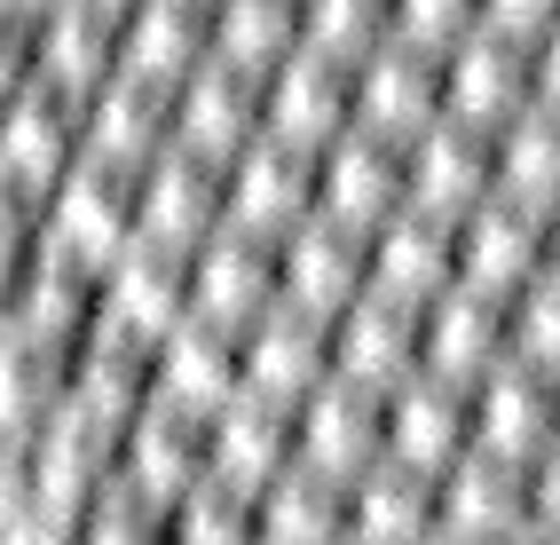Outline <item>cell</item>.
I'll return each mask as SVG.
<instances>
[{"label": "cell", "instance_id": "obj_10", "mask_svg": "<svg viewBox=\"0 0 560 545\" xmlns=\"http://www.w3.org/2000/svg\"><path fill=\"white\" fill-rule=\"evenodd\" d=\"M380 434H387V459L410 466V475H442L458 451H474V411H466V387L458 380H434V372H410L380 395Z\"/></svg>", "mask_w": 560, "mask_h": 545}, {"label": "cell", "instance_id": "obj_41", "mask_svg": "<svg viewBox=\"0 0 560 545\" xmlns=\"http://www.w3.org/2000/svg\"><path fill=\"white\" fill-rule=\"evenodd\" d=\"M427 545H458V537H442V530H434V537H427Z\"/></svg>", "mask_w": 560, "mask_h": 545}, {"label": "cell", "instance_id": "obj_2", "mask_svg": "<svg viewBox=\"0 0 560 545\" xmlns=\"http://www.w3.org/2000/svg\"><path fill=\"white\" fill-rule=\"evenodd\" d=\"M260 127L301 142V151H324L331 135L355 127V63L301 40L284 63L260 71Z\"/></svg>", "mask_w": 560, "mask_h": 545}, {"label": "cell", "instance_id": "obj_6", "mask_svg": "<svg viewBox=\"0 0 560 545\" xmlns=\"http://www.w3.org/2000/svg\"><path fill=\"white\" fill-rule=\"evenodd\" d=\"M466 411H474V451L529 466L545 443H560V380L537 372V363H490L474 387H466Z\"/></svg>", "mask_w": 560, "mask_h": 545}, {"label": "cell", "instance_id": "obj_32", "mask_svg": "<svg viewBox=\"0 0 560 545\" xmlns=\"http://www.w3.org/2000/svg\"><path fill=\"white\" fill-rule=\"evenodd\" d=\"M505 356L513 363H537V372L560 380V277L552 269H537L505 301Z\"/></svg>", "mask_w": 560, "mask_h": 545}, {"label": "cell", "instance_id": "obj_3", "mask_svg": "<svg viewBox=\"0 0 560 545\" xmlns=\"http://www.w3.org/2000/svg\"><path fill=\"white\" fill-rule=\"evenodd\" d=\"M387 459V434H380V387H355V380H316L301 404H292V466H316L331 483H355L363 466Z\"/></svg>", "mask_w": 560, "mask_h": 545}, {"label": "cell", "instance_id": "obj_39", "mask_svg": "<svg viewBox=\"0 0 560 545\" xmlns=\"http://www.w3.org/2000/svg\"><path fill=\"white\" fill-rule=\"evenodd\" d=\"M545 269L560 277V206H545Z\"/></svg>", "mask_w": 560, "mask_h": 545}, {"label": "cell", "instance_id": "obj_30", "mask_svg": "<svg viewBox=\"0 0 560 545\" xmlns=\"http://www.w3.org/2000/svg\"><path fill=\"white\" fill-rule=\"evenodd\" d=\"M301 48V0H213V56L237 71H269Z\"/></svg>", "mask_w": 560, "mask_h": 545}, {"label": "cell", "instance_id": "obj_13", "mask_svg": "<svg viewBox=\"0 0 560 545\" xmlns=\"http://www.w3.org/2000/svg\"><path fill=\"white\" fill-rule=\"evenodd\" d=\"M253 135H260V71L206 56L198 71L174 80V151H198L213 166H230Z\"/></svg>", "mask_w": 560, "mask_h": 545}, {"label": "cell", "instance_id": "obj_11", "mask_svg": "<svg viewBox=\"0 0 560 545\" xmlns=\"http://www.w3.org/2000/svg\"><path fill=\"white\" fill-rule=\"evenodd\" d=\"M331 380V333L308 309H260L237 333V395H269V404H301V395Z\"/></svg>", "mask_w": 560, "mask_h": 545}, {"label": "cell", "instance_id": "obj_29", "mask_svg": "<svg viewBox=\"0 0 560 545\" xmlns=\"http://www.w3.org/2000/svg\"><path fill=\"white\" fill-rule=\"evenodd\" d=\"M490 190L513 206H560V112L529 103L490 135Z\"/></svg>", "mask_w": 560, "mask_h": 545}, {"label": "cell", "instance_id": "obj_23", "mask_svg": "<svg viewBox=\"0 0 560 545\" xmlns=\"http://www.w3.org/2000/svg\"><path fill=\"white\" fill-rule=\"evenodd\" d=\"M174 142V88L142 80V71H110L88 95V151L119 166H151Z\"/></svg>", "mask_w": 560, "mask_h": 545}, {"label": "cell", "instance_id": "obj_16", "mask_svg": "<svg viewBox=\"0 0 560 545\" xmlns=\"http://www.w3.org/2000/svg\"><path fill=\"white\" fill-rule=\"evenodd\" d=\"M442 119V56L410 48V40H380L371 56H355V127L410 142L419 127Z\"/></svg>", "mask_w": 560, "mask_h": 545}, {"label": "cell", "instance_id": "obj_15", "mask_svg": "<svg viewBox=\"0 0 560 545\" xmlns=\"http://www.w3.org/2000/svg\"><path fill=\"white\" fill-rule=\"evenodd\" d=\"M190 316V269H182L174 245L135 237L103 262V333H127V340H159Z\"/></svg>", "mask_w": 560, "mask_h": 545}, {"label": "cell", "instance_id": "obj_18", "mask_svg": "<svg viewBox=\"0 0 560 545\" xmlns=\"http://www.w3.org/2000/svg\"><path fill=\"white\" fill-rule=\"evenodd\" d=\"M529 522V498H521V466L490 459V451H458L434 475V530L458 545H505Z\"/></svg>", "mask_w": 560, "mask_h": 545}, {"label": "cell", "instance_id": "obj_42", "mask_svg": "<svg viewBox=\"0 0 560 545\" xmlns=\"http://www.w3.org/2000/svg\"><path fill=\"white\" fill-rule=\"evenodd\" d=\"M110 9H127V0H110Z\"/></svg>", "mask_w": 560, "mask_h": 545}, {"label": "cell", "instance_id": "obj_38", "mask_svg": "<svg viewBox=\"0 0 560 545\" xmlns=\"http://www.w3.org/2000/svg\"><path fill=\"white\" fill-rule=\"evenodd\" d=\"M529 103L560 112V24H545L537 40H529Z\"/></svg>", "mask_w": 560, "mask_h": 545}, {"label": "cell", "instance_id": "obj_37", "mask_svg": "<svg viewBox=\"0 0 560 545\" xmlns=\"http://www.w3.org/2000/svg\"><path fill=\"white\" fill-rule=\"evenodd\" d=\"M481 24L505 40H537L545 24H560V0H481Z\"/></svg>", "mask_w": 560, "mask_h": 545}, {"label": "cell", "instance_id": "obj_12", "mask_svg": "<svg viewBox=\"0 0 560 545\" xmlns=\"http://www.w3.org/2000/svg\"><path fill=\"white\" fill-rule=\"evenodd\" d=\"M221 222H230V206H221V166H213V159L174 151V142H166V151L135 174V237L190 253V245L213 237Z\"/></svg>", "mask_w": 560, "mask_h": 545}, {"label": "cell", "instance_id": "obj_7", "mask_svg": "<svg viewBox=\"0 0 560 545\" xmlns=\"http://www.w3.org/2000/svg\"><path fill=\"white\" fill-rule=\"evenodd\" d=\"M182 269H190V316H213V324L245 333L260 309H277V237H260V230L221 222L213 237H198L182 253Z\"/></svg>", "mask_w": 560, "mask_h": 545}, {"label": "cell", "instance_id": "obj_5", "mask_svg": "<svg viewBox=\"0 0 560 545\" xmlns=\"http://www.w3.org/2000/svg\"><path fill=\"white\" fill-rule=\"evenodd\" d=\"M221 206H230L237 230H260V237H284L292 222L316 213V151L284 142L260 127L245 151L221 166Z\"/></svg>", "mask_w": 560, "mask_h": 545}, {"label": "cell", "instance_id": "obj_17", "mask_svg": "<svg viewBox=\"0 0 560 545\" xmlns=\"http://www.w3.org/2000/svg\"><path fill=\"white\" fill-rule=\"evenodd\" d=\"M363 293V237L308 213V222H292L277 237V301L284 309H308V316H340L348 301Z\"/></svg>", "mask_w": 560, "mask_h": 545}, {"label": "cell", "instance_id": "obj_25", "mask_svg": "<svg viewBox=\"0 0 560 545\" xmlns=\"http://www.w3.org/2000/svg\"><path fill=\"white\" fill-rule=\"evenodd\" d=\"M213 56V0H127L119 9V71L182 80Z\"/></svg>", "mask_w": 560, "mask_h": 545}, {"label": "cell", "instance_id": "obj_21", "mask_svg": "<svg viewBox=\"0 0 560 545\" xmlns=\"http://www.w3.org/2000/svg\"><path fill=\"white\" fill-rule=\"evenodd\" d=\"M402 182H410V206L458 222L466 206L490 198V135L466 127V119H434L402 142Z\"/></svg>", "mask_w": 560, "mask_h": 545}, {"label": "cell", "instance_id": "obj_33", "mask_svg": "<svg viewBox=\"0 0 560 545\" xmlns=\"http://www.w3.org/2000/svg\"><path fill=\"white\" fill-rule=\"evenodd\" d=\"M301 40L355 63L387 40V0H301Z\"/></svg>", "mask_w": 560, "mask_h": 545}, {"label": "cell", "instance_id": "obj_22", "mask_svg": "<svg viewBox=\"0 0 560 545\" xmlns=\"http://www.w3.org/2000/svg\"><path fill=\"white\" fill-rule=\"evenodd\" d=\"M490 363H505V301L474 293V285H451L419 309V372L474 387Z\"/></svg>", "mask_w": 560, "mask_h": 545}, {"label": "cell", "instance_id": "obj_1", "mask_svg": "<svg viewBox=\"0 0 560 545\" xmlns=\"http://www.w3.org/2000/svg\"><path fill=\"white\" fill-rule=\"evenodd\" d=\"M135 174H142V166H119V159H95V151H88V159L48 190L40 237L63 253V262L103 269L119 245H135Z\"/></svg>", "mask_w": 560, "mask_h": 545}, {"label": "cell", "instance_id": "obj_28", "mask_svg": "<svg viewBox=\"0 0 560 545\" xmlns=\"http://www.w3.org/2000/svg\"><path fill=\"white\" fill-rule=\"evenodd\" d=\"M434 537V475L380 459L348 483V545H427Z\"/></svg>", "mask_w": 560, "mask_h": 545}, {"label": "cell", "instance_id": "obj_35", "mask_svg": "<svg viewBox=\"0 0 560 545\" xmlns=\"http://www.w3.org/2000/svg\"><path fill=\"white\" fill-rule=\"evenodd\" d=\"M0 545H80V514L32 498V506H16V514L0 522Z\"/></svg>", "mask_w": 560, "mask_h": 545}, {"label": "cell", "instance_id": "obj_14", "mask_svg": "<svg viewBox=\"0 0 560 545\" xmlns=\"http://www.w3.org/2000/svg\"><path fill=\"white\" fill-rule=\"evenodd\" d=\"M363 285L387 301H410L427 309L434 293L458 285V245H451V222L427 206H395L380 230L363 237Z\"/></svg>", "mask_w": 560, "mask_h": 545}, {"label": "cell", "instance_id": "obj_8", "mask_svg": "<svg viewBox=\"0 0 560 545\" xmlns=\"http://www.w3.org/2000/svg\"><path fill=\"white\" fill-rule=\"evenodd\" d=\"M513 112H529V40H505V32L474 24L466 40L442 48V119L498 135Z\"/></svg>", "mask_w": 560, "mask_h": 545}, {"label": "cell", "instance_id": "obj_19", "mask_svg": "<svg viewBox=\"0 0 560 545\" xmlns=\"http://www.w3.org/2000/svg\"><path fill=\"white\" fill-rule=\"evenodd\" d=\"M206 419L213 411H182V404H166V395H151L135 419H127V434H119V483H135V490H151V498H182L190 483H206L213 475V459H206Z\"/></svg>", "mask_w": 560, "mask_h": 545}, {"label": "cell", "instance_id": "obj_4", "mask_svg": "<svg viewBox=\"0 0 560 545\" xmlns=\"http://www.w3.org/2000/svg\"><path fill=\"white\" fill-rule=\"evenodd\" d=\"M395 206H410V182H402V142L371 135V127H348L316 151V213L340 222L355 237H371Z\"/></svg>", "mask_w": 560, "mask_h": 545}, {"label": "cell", "instance_id": "obj_36", "mask_svg": "<svg viewBox=\"0 0 560 545\" xmlns=\"http://www.w3.org/2000/svg\"><path fill=\"white\" fill-rule=\"evenodd\" d=\"M521 498H529V530L560 537V443H545L529 466H521Z\"/></svg>", "mask_w": 560, "mask_h": 545}, {"label": "cell", "instance_id": "obj_26", "mask_svg": "<svg viewBox=\"0 0 560 545\" xmlns=\"http://www.w3.org/2000/svg\"><path fill=\"white\" fill-rule=\"evenodd\" d=\"M151 380L182 411H221L237 395V324L182 316L174 333H159V348H151Z\"/></svg>", "mask_w": 560, "mask_h": 545}, {"label": "cell", "instance_id": "obj_31", "mask_svg": "<svg viewBox=\"0 0 560 545\" xmlns=\"http://www.w3.org/2000/svg\"><path fill=\"white\" fill-rule=\"evenodd\" d=\"M166 545H253V490L237 483H190L166 506Z\"/></svg>", "mask_w": 560, "mask_h": 545}, {"label": "cell", "instance_id": "obj_9", "mask_svg": "<svg viewBox=\"0 0 560 545\" xmlns=\"http://www.w3.org/2000/svg\"><path fill=\"white\" fill-rule=\"evenodd\" d=\"M451 245H458V285H474L490 301H513L545 269V213L490 190L481 206H466L451 222Z\"/></svg>", "mask_w": 560, "mask_h": 545}, {"label": "cell", "instance_id": "obj_24", "mask_svg": "<svg viewBox=\"0 0 560 545\" xmlns=\"http://www.w3.org/2000/svg\"><path fill=\"white\" fill-rule=\"evenodd\" d=\"M206 459H213V483L269 490L284 466H292V404H269V395H230V404L206 419Z\"/></svg>", "mask_w": 560, "mask_h": 545}, {"label": "cell", "instance_id": "obj_20", "mask_svg": "<svg viewBox=\"0 0 560 545\" xmlns=\"http://www.w3.org/2000/svg\"><path fill=\"white\" fill-rule=\"evenodd\" d=\"M324 333H331V372L355 380V387H380L387 395L395 380L419 372V309L371 293V285L324 324Z\"/></svg>", "mask_w": 560, "mask_h": 545}, {"label": "cell", "instance_id": "obj_27", "mask_svg": "<svg viewBox=\"0 0 560 545\" xmlns=\"http://www.w3.org/2000/svg\"><path fill=\"white\" fill-rule=\"evenodd\" d=\"M253 545H348V483L284 466L269 490H253Z\"/></svg>", "mask_w": 560, "mask_h": 545}, {"label": "cell", "instance_id": "obj_34", "mask_svg": "<svg viewBox=\"0 0 560 545\" xmlns=\"http://www.w3.org/2000/svg\"><path fill=\"white\" fill-rule=\"evenodd\" d=\"M481 24V0H387V40H410V48H451Z\"/></svg>", "mask_w": 560, "mask_h": 545}, {"label": "cell", "instance_id": "obj_40", "mask_svg": "<svg viewBox=\"0 0 560 545\" xmlns=\"http://www.w3.org/2000/svg\"><path fill=\"white\" fill-rule=\"evenodd\" d=\"M505 545H560V537H545V530H529V522H521V530H513Z\"/></svg>", "mask_w": 560, "mask_h": 545}]
</instances>
